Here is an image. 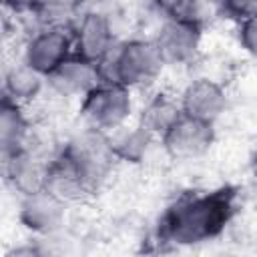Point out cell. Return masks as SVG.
Listing matches in <instances>:
<instances>
[{"label":"cell","instance_id":"9","mask_svg":"<svg viewBox=\"0 0 257 257\" xmlns=\"http://www.w3.org/2000/svg\"><path fill=\"white\" fill-rule=\"evenodd\" d=\"M181 112L199 120L215 122L227 108V94L221 84L209 78H197L189 82L179 100Z\"/></svg>","mask_w":257,"mask_h":257},{"label":"cell","instance_id":"11","mask_svg":"<svg viewBox=\"0 0 257 257\" xmlns=\"http://www.w3.org/2000/svg\"><path fill=\"white\" fill-rule=\"evenodd\" d=\"M64 205L66 203L46 187L38 189L24 195L20 205V221L36 233H52L62 225Z\"/></svg>","mask_w":257,"mask_h":257},{"label":"cell","instance_id":"5","mask_svg":"<svg viewBox=\"0 0 257 257\" xmlns=\"http://www.w3.org/2000/svg\"><path fill=\"white\" fill-rule=\"evenodd\" d=\"M213 122L199 120L187 114H181L165 133H163V147L171 159L189 161L197 159L209 151L213 143Z\"/></svg>","mask_w":257,"mask_h":257},{"label":"cell","instance_id":"8","mask_svg":"<svg viewBox=\"0 0 257 257\" xmlns=\"http://www.w3.org/2000/svg\"><path fill=\"white\" fill-rule=\"evenodd\" d=\"M46 80L58 96H84L100 82V76L96 62H90L72 52L46 76Z\"/></svg>","mask_w":257,"mask_h":257},{"label":"cell","instance_id":"13","mask_svg":"<svg viewBox=\"0 0 257 257\" xmlns=\"http://www.w3.org/2000/svg\"><path fill=\"white\" fill-rule=\"evenodd\" d=\"M30 122L22 112V104L8 96H0V157L18 153L26 141Z\"/></svg>","mask_w":257,"mask_h":257},{"label":"cell","instance_id":"7","mask_svg":"<svg viewBox=\"0 0 257 257\" xmlns=\"http://www.w3.org/2000/svg\"><path fill=\"white\" fill-rule=\"evenodd\" d=\"M72 54V40L62 28H46L36 32L26 48H24V62L40 72L42 76H48L60 62H64Z\"/></svg>","mask_w":257,"mask_h":257},{"label":"cell","instance_id":"3","mask_svg":"<svg viewBox=\"0 0 257 257\" xmlns=\"http://www.w3.org/2000/svg\"><path fill=\"white\" fill-rule=\"evenodd\" d=\"M60 155L66 159V163L76 171V175L86 183V187L92 193L104 181V177L112 169V161L116 159L110 149L106 133L90 126L72 137L60 151Z\"/></svg>","mask_w":257,"mask_h":257},{"label":"cell","instance_id":"12","mask_svg":"<svg viewBox=\"0 0 257 257\" xmlns=\"http://www.w3.org/2000/svg\"><path fill=\"white\" fill-rule=\"evenodd\" d=\"M6 159H8V167H6L8 179L22 195H28V193H34L46 187V173H48L50 161L36 157L24 149H20L18 153Z\"/></svg>","mask_w":257,"mask_h":257},{"label":"cell","instance_id":"16","mask_svg":"<svg viewBox=\"0 0 257 257\" xmlns=\"http://www.w3.org/2000/svg\"><path fill=\"white\" fill-rule=\"evenodd\" d=\"M181 106L179 102H175L173 98L169 96H155L145 108H143V114H141V126L145 131H149L153 137H163V133L181 116Z\"/></svg>","mask_w":257,"mask_h":257},{"label":"cell","instance_id":"19","mask_svg":"<svg viewBox=\"0 0 257 257\" xmlns=\"http://www.w3.org/2000/svg\"><path fill=\"white\" fill-rule=\"evenodd\" d=\"M74 8H84V10H94V6L102 4L104 0H70Z\"/></svg>","mask_w":257,"mask_h":257},{"label":"cell","instance_id":"6","mask_svg":"<svg viewBox=\"0 0 257 257\" xmlns=\"http://www.w3.org/2000/svg\"><path fill=\"white\" fill-rule=\"evenodd\" d=\"M201 42V26L195 22L181 18V16H171L165 20L161 26L155 44L161 50V56L165 64H187L197 56Z\"/></svg>","mask_w":257,"mask_h":257},{"label":"cell","instance_id":"15","mask_svg":"<svg viewBox=\"0 0 257 257\" xmlns=\"http://www.w3.org/2000/svg\"><path fill=\"white\" fill-rule=\"evenodd\" d=\"M108 137V143H110V149L114 153V157H120V159H126V161H141V157L145 155L153 135L149 131H145L141 124L133 126L131 131L122 126L106 133Z\"/></svg>","mask_w":257,"mask_h":257},{"label":"cell","instance_id":"18","mask_svg":"<svg viewBox=\"0 0 257 257\" xmlns=\"http://www.w3.org/2000/svg\"><path fill=\"white\" fill-rule=\"evenodd\" d=\"M255 38H257L255 16H249V18L239 20V40H241V46H243L249 54L255 52Z\"/></svg>","mask_w":257,"mask_h":257},{"label":"cell","instance_id":"1","mask_svg":"<svg viewBox=\"0 0 257 257\" xmlns=\"http://www.w3.org/2000/svg\"><path fill=\"white\" fill-rule=\"evenodd\" d=\"M231 215L229 197L213 193L205 197H191L181 201L169 211L165 221V233L177 243L189 245L215 237Z\"/></svg>","mask_w":257,"mask_h":257},{"label":"cell","instance_id":"2","mask_svg":"<svg viewBox=\"0 0 257 257\" xmlns=\"http://www.w3.org/2000/svg\"><path fill=\"white\" fill-rule=\"evenodd\" d=\"M165 66L155 40H128L114 44L98 62L100 82L122 84L126 88L153 82Z\"/></svg>","mask_w":257,"mask_h":257},{"label":"cell","instance_id":"4","mask_svg":"<svg viewBox=\"0 0 257 257\" xmlns=\"http://www.w3.org/2000/svg\"><path fill=\"white\" fill-rule=\"evenodd\" d=\"M131 92L122 84L98 82L82 96L80 112L90 128L110 133L131 116Z\"/></svg>","mask_w":257,"mask_h":257},{"label":"cell","instance_id":"17","mask_svg":"<svg viewBox=\"0 0 257 257\" xmlns=\"http://www.w3.org/2000/svg\"><path fill=\"white\" fill-rule=\"evenodd\" d=\"M221 8L229 16H235L237 20H243V18L255 16L257 0H221Z\"/></svg>","mask_w":257,"mask_h":257},{"label":"cell","instance_id":"14","mask_svg":"<svg viewBox=\"0 0 257 257\" xmlns=\"http://www.w3.org/2000/svg\"><path fill=\"white\" fill-rule=\"evenodd\" d=\"M44 90V76L30 68L24 60L14 64L4 74V92L18 104L36 100Z\"/></svg>","mask_w":257,"mask_h":257},{"label":"cell","instance_id":"10","mask_svg":"<svg viewBox=\"0 0 257 257\" xmlns=\"http://www.w3.org/2000/svg\"><path fill=\"white\" fill-rule=\"evenodd\" d=\"M114 46L108 18L96 10H84L74 32V52L90 62H98Z\"/></svg>","mask_w":257,"mask_h":257}]
</instances>
